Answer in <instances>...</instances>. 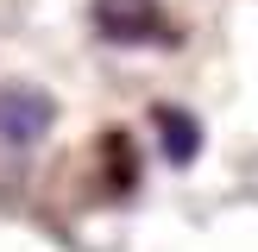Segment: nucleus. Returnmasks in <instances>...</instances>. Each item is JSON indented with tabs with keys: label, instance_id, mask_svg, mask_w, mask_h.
I'll list each match as a JSON object with an SVG mask.
<instances>
[{
	"label": "nucleus",
	"instance_id": "nucleus-1",
	"mask_svg": "<svg viewBox=\"0 0 258 252\" xmlns=\"http://www.w3.org/2000/svg\"><path fill=\"white\" fill-rule=\"evenodd\" d=\"M50 126H57V101H50L38 82H0V145L7 151L44 145Z\"/></svg>",
	"mask_w": 258,
	"mask_h": 252
},
{
	"label": "nucleus",
	"instance_id": "nucleus-3",
	"mask_svg": "<svg viewBox=\"0 0 258 252\" xmlns=\"http://www.w3.org/2000/svg\"><path fill=\"white\" fill-rule=\"evenodd\" d=\"M158 126H164V158L170 164H189L202 151V126L189 120L183 107H158Z\"/></svg>",
	"mask_w": 258,
	"mask_h": 252
},
{
	"label": "nucleus",
	"instance_id": "nucleus-2",
	"mask_svg": "<svg viewBox=\"0 0 258 252\" xmlns=\"http://www.w3.org/2000/svg\"><path fill=\"white\" fill-rule=\"evenodd\" d=\"M95 25L113 44H170L176 25L164 19L158 0H95Z\"/></svg>",
	"mask_w": 258,
	"mask_h": 252
}]
</instances>
